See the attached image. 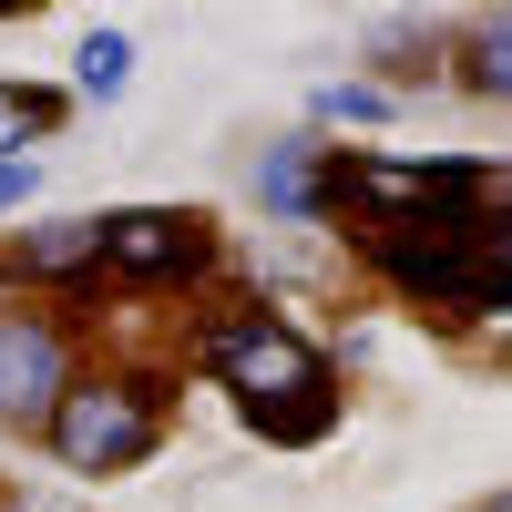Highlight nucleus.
Here are the masks:
<instances>
[{"instance_id":"obj_3","label":"nucleus","mask_w":512,"mask_h":512,"mask_svg":"<svg viewBox=\"0 0 512 512\" xmlns=\"http://www.w3.org/2000/svg\"><path fill=\"white\" fill-rule=\"evenodd\" d=\"M492 185L502 175H482V164H369V154H328V195H349V205H369V216H390V226L472 216V195H492Z\"/></svg>"},{"instance_id":"obj_10","label":"nucleus","mask_w":512,"mask_h":512,"mask_svg":"<svg viewBox=\"0 0 512 512\" xmlns=\"http://www.w3.org/2000/svg\"><path fill=\"white\" fill-rule=\"evenodd\" d=\"M123 72H134V41H123V31H93V41H82V93H113Z\"/></svg>"},{"instance_id":"obj_14","label":"nucleus","mask_w":512,"mask_h":512,"mask_svg":"<svg viewBox=\"0 0 512 512\" xmlns=\"http://www.w3.org/2000/svg\"><path fill=\"white\" fill-rule=\"evenodd\" d=\"M21 512H62V502H21Z\"/></svg>"},{"instance_id":"obj_6","label":"nucleus","mask_w":512,"mask_h":512,"mask_svg":"<svg viewBox=\"0 0 512 512\" xmlns=\"http://www.w3.org/2000/svg\"><path fill=\"white\" fill-rule=\"evenodd\" d=\"M82 267H103V226H82V216L31 226L11 256H0V277H11V287H72Z\"/></svg>"},{"instance_id":"obj_13","label":"nucleus","mask_w":512,"mask_h":512,"mask_svg":"<svg viewBox=\"0 0 512 512\" xmlns=\"http://www.w3.org/2000/svg\"><path fill=\"white\" fill-rule=\"evenodd\" d=\"M31 195V164H0V205H21Z\"/></svg>"},{"instance_id":"obj_1","label":"nucleus","mask_w":512,"mask_h":512,"mask_svg":"<svg viewBox=\"0 0 512 512\" xmlns=\"http://www.w3.org/2000/svg\"><path fill=\"white\" fill-rule=\"evenodd\" d=\"M205 369L236 390L246 431H256V441H277V451L318 441L328 420H338V379H328V359L308 349V338H287L267 308H246V318H226V328H205Z\"/></svg>"},{"instance_id":"obj_9","label":"nucleus","mask_w":512,"mask_h":512,"mask_svg":"<svg viewBox=\"0 0 512 512\" xmlns=\"http://www.w3.org/2000/svg\"><path fill=\"white\" fill-rule=\"evenodd\" d=\"M461 82H482V93L502 103V82H512V21H502V11H492L472 41H461Z\"/></svg>"},{"instance_id":"obj_7","label":"nucleus","mask_w":512,"mask_h":512,"mask_svg":"<svg viewBox=\"0 0 512 512\" xmlns=\"http://www.w3.org/2000/svg\"><path fill=\"white\" fill-rule=\"evenodd\" d=\"M318 185H328L318 134H297V144H277V154H267V216H308V205H318Z\"/></svg>"},{"instance_id":"obj_12","label":"nucleus","mask_w":512,"mask_h":512,"mask_svg":"<svg viewBox=\"0 0 512 512\" xmlns=\"http://www.w3.org/2000/svg\"><path fill=\"white\" fill-rule=\"evenodd\" d=\"M318 113H338V123H379V93H369V82H328Z\"/></svg>"},{"instance_id":"obj_8","label":"nucleus","mask_w":512,"mask_h":512,"mask_svg":"<svg viewBox=\"0 0 512 512\" xmlns=\"http://www.w3.org/2000/svg\"><path fill=\"white\" fill-rule=\"evenodd\" d=\"M62 123V93H41V82H0V164H21L31 134H52Z\"/></svg>"},{"instance_id":"obj_4","label":"nucleus","mask_w":512,"mask_h":512,"mask_svg":"<svg viewBox=\"0 0 512 512\" xmlns=\"http://www.w3.org/2000/svg\"><path fill=\"white\" fill-rule=\"evenodd\" d=\"M103 267L144 277V287H195V277H216V226L175 216V205H154V216H103Z\"/></svg>"},{"instance_id":"obj_2","label":"nucleus","mask_w":512,"mask_h":512,"mask_svg":"<svg viewBox=\"0 0 512 512\" xmlns=\"http://www.w3.org/2000/svg\"><path fill=\"white\" fill-rule=\"evenodd\" d=\"M154 420H164V390H144V379H72L52 400V451L103 482V472H134L154 451Z\"/></svg>"},{"instance_id":"obj_11","label":"nucleus","mask_w":512,"mask_h":512,"mask_svg":"<svg viewBox=\"0 0 512 512\" xmlns=\"http://www.w3.org/2000/svg\"><path fill=\"white\" fill-rule=\"evenodd\" d=\"M369 62H379V72H410V62H431V41L390 21V31H369Z\"/></svg>"},{"instance_id":"obj_5","label":"nucleus","mask_w":512,"mask_h":512,"mask_svg":"<svg viewBox=\"0 0 512 512\" xmlns=\"http://www.w3.org/2000/svg\"><path fill=\"white\" fill-rule=\"evenodd\" d=\"M72 379V338L52 318H0V420H52Z\"/></svg>"}]
</instances>
